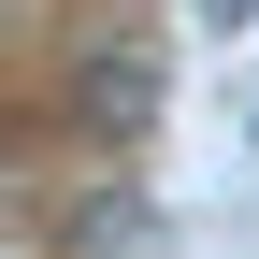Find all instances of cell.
Wrapping results in <instances>:
<instances>
[{
  "mask_svg": "<svg viewBox=\"0 0 259 259\" xmlns=\"http://www.w3.org/2000/svg\"><path fill=\"white\" fill-rule=\"evenodd\" d=\"M72 115L101 130V144H144V130H158V44H101L72 72Z\"/></svg>",
  "mask_w": 259,
  "mask_h": 259,
  "instance_id": "6da1fadb",
  "label": "cell"
},
{
  "mask_svg": "<svg viewBox=\"0 0 259 259\" xmlns=\"http://www.w3.org/2000/svg\"><path fill=\"white\" fill-rule=\"evenodd\" d=\"M202 15H216V29H259V0H202Z\"/></svg>",
  "mask_w": 259,
  "mask_h": 259,
  "instance_id": "3957f363",
  "label": "cell"
},
{
  "mask_svg": "<svg viewBox=\"0 0 259 259\" xmlns=\"http://www.w3.org/2000/svg\"><path fill=\"white\" fill-rule=\"evenodd\" d=\"M72 245L87 259H158V202H144V187H101V202L72 216Z\"/></svg>",
  "mask_w": 259,
  "mask_h": 259,
  "instance_id": "7a4b0ae2",
  "label": "cell"
}]
</instances>
